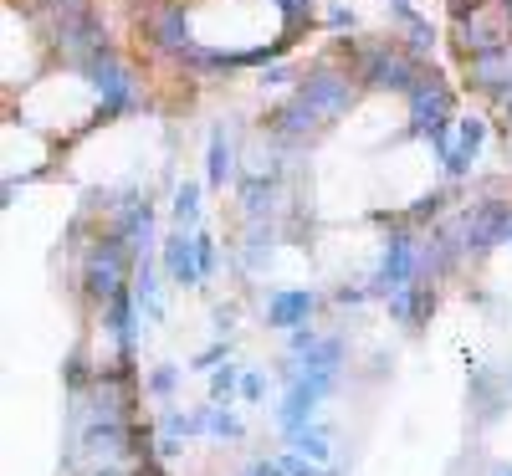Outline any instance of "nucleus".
<instances>
[{"label":"nucleus","instance_id":"nucleus-29","mask_svg":"<svg viewBox=\"0 0 512 476\" xmlns=\"http://www.w3.org/2000/svg\"><path fill=\"white\" fill-rule=\"evenodd\" d=\"M318 338H323V333H318L313 323H303V328H292V333H287V359H303V354L313 349Z\"/></svg>","mask_w":512,"mask_h":476},{"label":"nucleus","instance_id":"nucleus-20","mask_svg":"<svg viewBox=\"0 0 512 476\" xmlns=\"http://www.w3.org/2000/svg\"><path fill=\"white\" fill-rule=\"evenodd\" d=\"M297 77H303V62H297V57H282V62H272V67L256 72V88L272 93V98H287V93L297 88Z\"/></svg>","mask_w":512,"mask_h":476},{"label":"nucleus","instance_id":"nucleus-32","mask_svg":"<svg viewBox=\"0 0 512 476\" xmlns=\"http://www.w3.org/2000/svg\"><path fill=\"white\" fill-rule=\"evenodd\" d=\"M246 476H287V471H282V456H262L246 466Z\"/></svg>","mask_w":512,"mask_h":476},{"label":"nucleus","instance_id":"nucleus-11","mask_svg":"<svg viewBox=\"0 0 512 476\" xmlns=\"http://www.w3.org/2000/svg\"><path fill=\"white\" fill-rule=\"evenodd\" d=\"M241 180V139L226 123H210L205 134V190H226Z\"/></svg>","mask_w":512,"mask_h":476},{"label":"nucleus","instance_id":"nucleus-16","mask_svg":"<svg viewBox=\"0 0 512 476\" xmlns=\"http://www.w3.org/2000/svg\"><path fill=\"white\" fill-rule=\"evenodd\" d=\"M200 221H205V185L200 180H175V190H169V226L200 231Z\"/></svg>","mask_w":512,"mask_h":476},{"label":"nucleus","instance_id":"nucleus-26","mask_svg":"<svg viewBox=\"0 0 512 476\" xmlns=\"http://www.w3.org/2000/svg\"><path fill=\"white\" fill-rule=\"evenodd\" d=\"M195 241H200V272H205V282L216 277V267H221V241H216V231H195Z\"/></svg>","mask_w":512,"mask_h":476},{"label":"nucleus","instance_id":"nucleus-14","mask_svg":"<svg viewBox=\"0 0 512 476\" xmlns=\"http://www.w3.org/2000/svg\"><path fill=\"white\" fill-rule=\"evenodd\" d=\"M384 308H390V318L400 323V328H420V323H431V313H436V282H410L405 292H395V297H384Z\"/></svg>","mask_w":512,"mask_h":476},{"label":"nucleus","instance_id":"nucleus-25","mask_svg":"<svg viewBox=\"0 0 512 476\" xmlns=\"http://www.w3.org/2000/svg\"><path fill=\"white\" fill-rule=\"evenodd\" d=\"M180 374H185V369H175V364H154V374H149L144 389H149L154 400H169V395L180 389Z\"/></svg>","mask_w":512,"mask_h":476},{"label":"nucleus","instance_id":"nucleus-5","mask_svg":"<svg viewBox=\"0 0 512 476\" xmlns=\"http://www.w3.org/2000/svg\"><path fill=\"white\" fill-rule=\"evenodd\" d=\"M410 282H420V231L405 226L400 210H395V221L384 226V241H379V262L369 272V292L374 297H395Z\"/></svg>","mask_w":512,"mask_h":476},{"label":"nucleus","instance_id":"nucleus-24","mask_svg":"<svg viewBox=\"0 0 512 476\" xmlns=\"http://www.w3.org/2000/svg\"><path fill=\"white\" fill-rule=\"evenodd\" d=\"M436 159H441V180H446V185L472 180V169H477V159L466 154V149H456V139H451L446 149H436Z\"/></svg>","mask_w":512,"mask_h":476},{"label":"nucleus","instance_id":"nucleus-6","mask_svg":"<svg viewBox=\"0 0 512 476\" xmlns=\"http://www.w3.org/2000/svg\"><path fill=\"white\" fill-rule=\"evenodd\" d=\"M446 36H451L456 62L512 47V11H507V0H482V6H472L466 16H451Z\"/></svg>","mask_w":512,"mask_h":476},{"label":"nucleus","instance_id":"nucleus-15","mask_svg":"<svg viewBox=\"0 0 512 476\" xmlns=\"http://www.w3.org/2000/svg\"><path fill=\"white\" fill-rule=\"evenodd\" d=\"M272 256H277V221H246V231H241V251H236L241 272H246V277L267 272V267H272Z\"/></svg>","mask_w":512,"mask_h":476},{"label":"nucleus","instance_id":"nucleus-12","mask_svg":"<svg viewBox=\"0 0 512 476\" xmlns=\"http://www.w3.org/2000/svg\"><path fill=\"white\" fill-rule=\"evenodd\" d=\"M159 267H164V277L175 282V287H205L195 231H175V226H169V236L159 241Z\"/></svg>","mask_w":512,"mask_h":476},{"label":"nucleus","instance_id":"nucleus-9","mask_svg":"<svg viewBox=\"0 0 512 476\" xmlns=\"http://www.w3.org/2000/svg\"><path fill=\"white\" fill-rule=\"evenodd\" d=\"M461 88L477 93L482 103H507L512 98V47L502 52H482V57H466L461 62Z\"/></svg>","mask_w":512,"mask_h":476},{"label":"nucleus","instance_id":"nucleus-19","mask_svg":"<svg viewBox=\"0 0 512 476\" xmlns=\"http://www.w3.org/2000/svg\"><path fill=\"white\" fill-rule=\"evenodd\" d=\"M451 139H456V149H466L472 159H482V149H487V139H492V118H487V113H461Z\"/></svg>","mask_w":512,"mask_h":476},{"label":"nucleus","instance_id":"nucleus-10","mask_svg":"<svg viewBox=\"0 0 512 476\" xmlns=\"http://www.w3.org/2000/svg\"><path fill=\"white\" fill-rule=\"evenodd\" d=\"M384 16H390V31L400 36V47L415 52L420 62H436V47H441V36L431 26V16H420L415 11V0H379Z\"/></svg>","mask_w":512,"mask_h":476},{"label":"nucleus","instance_id":"nucleus-17","mask_svg":"<svg viewBox=\"0 0 512 476\" xmlns=\"http://www.w3.org/2000/svg\"><path fill=\"white\" fill-rule=\"evenodd\" d=\"M272 16H277V36L297 41L318 26V0H267Z\"/></svg>","mask_w":512,"mask_h":476},{"label":"nucleus","instance_id":"nucleus-2","mask_svg":"<svg viewBox=\"0 0 512 476\" xmlns=\"http://www.w3.org/2000/svg\"><path fill=\"white\" fill-rule=\"evenodd\" d=\"M292 93H303V98H308L333 128L369 98V93H364V82H359V72H354V62L344 57V47H338V41H333L328 52H318V57L303 62V77H297V88H292Z\"/></svg>","mask_w":512,"mask_h":476},{"label":"nucleus","instance_id":"nucleus-33","mask_svg":"<svg viewBox=\"0 0 512 476\" xmlns=\"http://www.w3.org/2000/svg\"><path fill=\"white\" fill-rule=\"evenodd\" d=\"M497 476H512V466H502V471H497Z\"/></svg>","mask_w":512,"mask_h":476},{"label":"nucleus","instance_id":"nucleus-7","mask_svg":"<svg viewBox=\"0 0 512 476\" xmlns=\"http://www.w3.org/2000/svg\"><path fill=\"white\" fill-rule=\"evenodd\" d=\"M262 128L272 139H282V144H292V149H303V154H313L328 134H333V123L303 98V93H287V98H277L272 108H267V118H262Z\"/></svg>","mask_w":512,"mask_h":476},{"label":"nucleus","instance_id":"nucleus-31","mask_svg":"<svg viewBox=\"0 0 512 476\" xmlns=\"http://www.w3.org/2000/svg\"><path fill=\"white\" fill-rule=\"evenodd\" d=\"M241 400H246V405H262V400H267V374H262V369H246V374H241Z\"/></svg>","mask_w":512,"mask_h":476},{"label":"nucleus","instance_id":"nucleus-22","mask_svg":"<svg viewBox=\"0 0 512 476\" xmlns=\"http://www.w3.org/2000/svg\"><path fill=\"white\" fill-rule=\"evenodd\" d=\"M318 26L333 31V36H359V11L349 0H323L318 6Z\"/></svg>","mask_w":512,"mask_h":476},{"label":"nucleus","instance_id":"nucleus-21","mask_svg":"<svg viewBox=\"0 0 512 476\" xmlns=\"http://www.w3.org/2000/svg\"><path fill=\"white\" fill-rule=\"evenodd\" d=\"M241 374H246V369H236L231 359H226L221 369H210V374H205V395H210V405H231V400H241Z\"/></svg>","mask_w":512,"mask_h":476},{"label":"nucleus","instance_id":"nucleus-23","mask_svg":"<svg viewBox=\"0 0 512 476\" xmlns=\"http://www.w3.org/2000/svg\"><path fill=\"white\" fill-rule=\"evenodd\" d=\"M287 446L303 451L308 461H328V456H333V441H328V425H323V420H313V425L297 430V436H287Z\"/></svg>","mask_w":512,"mask_h":476},{"label":"nucleus","instance_id":"nucleus-1","mask_svg":"<svg viewBox=\"0 0 512 476\" xmlns=\"http://www.w3.org/2000/svg\"><path fill=\"white\" fill-rule=\"evenodd\" d=\"M338 47H344V57L354 62V72H359V82H364L369 98H400V103H405V98L415 93V82L425 77V67H431V62H420L415 52H405L395 31L338 36Z\"/></svg>","mask_w":512,"mask_h":476},{"label":"nucleus","instance_id":"nucleus-30","mask_svg":"<svg viewBox=\"0 0 512 476\" xmlns=\"http://www.w3.org/2000/svg\"><path fill=\"white\" fill-rule=\"evenodd\" d=\"M374 292H369V282H344V287H333V302L338 308H364Z\"/></svg>","mask_w":512,"mask_h":476},{"label":"nucleus","instance_id":"nucleus-4","mask_svg":"<svg viewBox=\"0 0 512 476\" xmlns=\"http://www.w3.org/2000/svg\"><path fill=\"white\" fill-rule=\"evenodd\" d=\"M82 77H88L93 103H98V128H103V123L134 118V113H144V103H149V93H144V82H139L134 62H128L118 47H103L88 67H82Z\"/></svg>","mask_w":512,"mask_h":476},{"label":"nucleus","instance_id":"nucleus-13","mask_svg":"<svg viewBox=\"0 0 512 476\" xmlns=\"http://www.w3.org/2000/svg\"><path fill=\"white\" fill-rule=\"evenodd\" d=\"M318 302H323V297H318L313 287H277V292L267 297V328H282V333H292V328L313 323Z\"/></svg>","mask_w":512,"mask_h":476},{"label":"nucleus","instance_id":"nucleus-28","mask_svg":"<svg viewBox=\"0 0 512 476\" xmlns=\"http://www.w3.org/2000/svg\"><path fill=\"white\" fill-rule=\"evenodd\" d=\"M231 359V343L221 338V343H210V349H200L195 359H190V369H200V374H210V369H221Z\"/></svg>","mask_w":512,"mask_h":476},{"label":"nucleus","instance_id":"nucleus-3","mask_svg":"<svg viewBox=\"0 0 512 476\" xmlns=\"http://www.w3.org/2000/svg\"><path fill=\"white\" fill-rule=\"evenodd\" d=\"M456 118H461V108H456V88L446 82V72L431 62V67H425V77L415 82V93L405 98V128H400V139L425 144V149L436 154V149L451 144Z\"/></svg>","mask_w":512,"mask_h":476},{"label":"nucleus","instance_id":"nucleus-18","mask_svg":"<svg viewBox=\"0 0 512 476\" xmlns=\"http://www.w3.org/2000/svg\"><path fill=\"white\" fill-rule=\"evenodd\" d=\"M200 436H210V441H241L246 436V425H241V415L231 410V405H200Z\"/></svg>","mask_w":512,"mask_h":476},{"label":"nucleus","instance_id":"nucleus-8","mask_svg":"<svg viewBox=\"0 0 512 476\" xmlns=\"http://www.w3.org/2000/svg\"><path fill=\"white\" fill-rule=\"evenodd\" d=\"M333 389H338V374H297V379H287V395H282V405H277L282 441L318 420V410H323V400L333 395Z\"/></svg>","mask_w":512,"mask_h":476},{"label":"nucleus","instance_id":"nucleus-34","mask_svg":"<svg viewBox=\"0 0 512 476\" xmlns=\"http://www.w3.org/2000/svg\"><path fill=\"white\" fill-rule=\"evenodd\" d=\"M507 241H512V236H507Z\"/></svg>","mask_w":512,"mask_h":476},{"label":"nucleus","instance_id":"nucleus-27","mask_svg":"<svg viewBox=\"0 0 512 476\" xmlns=\"http://www.w3.org/2000/svg\"><path fill=\"white\" fill-rule=\"evenodd\" d=\"M282 471H287V476H328L323 461H308L303 451H292V446L282 451Z\"/></svg>","mask_w":512,"mask_h":476}]
</instances>
